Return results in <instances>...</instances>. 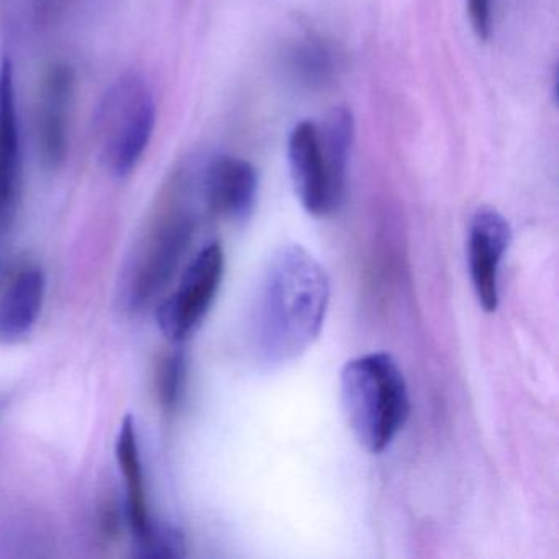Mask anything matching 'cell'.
<instances>
[{"instance_id":"obj_1","label":"cell","mask_w":559,"mask_h":559,"mask_svg":"<svg viewBox=\"0 0 559 559\" xmlns=\"http://www.w3.org/2000/svg\"><path fill=\"white\" fill-rule=\"evenodd\" d=\"M330 302V280L299 245L274 251L251 309V346L267 368L299 358L320 335Z\"/></svg>"},{"instance_id":"obj_2","label":"cell","mask_w":559,"mask_h":559,"mask_svg":"<svg viewBox=\"0 0 559 559\" xmlns=\"http://www.w3.org/2000/svg\"><path fill=\"white\" fill-rule=\"evenodd\" d=\"M340 385L356 440L369 453H382L411 415L407 382L397 361L388 353L358 356L346 362Z\"/></svg>"},{"instance_id":"obj_3","label":"cell","mask_w":559,"mask_h":559,"mask_svg":"<svg viewBox=\"0 0 559 559\" xmlns=\"http://www.w3.org/2000/svg\"><path fill=\"white\" fill-rule=\"evenodd\" d=\"M156 123V103L148 83L126 74L104 94L94 117L97 153L104 168L127 178L142 162Z\"/></svg>"},{"instance_id":"obj_4","label":"cell","mask_w":559,"mask_h":559,"mask_svg":"<svg viewBox=\"0 0 559 559\" xmlns=\"http://www.w3.org/2000/svg\"><path fill=\"white\" fill-rule=\"evenodd\" d=\"M195 221L185 212L159 218L136 250L127 274L129 309L143 310L162 296L194 240Z\"/></svg>"},{"instance_id":"obj_5","label":"cell","mask_w":559,"mask_h":559,"mask_svg":"<svg viewBox=\"0 0 559 559\" xmlns=\"http://www.w3.org/2000/svg\"><path fill=\"white\" fill-rule=\"evenodd\" d=\"M225 273L224 248L211 241L182 271L178 287L156 309V323L171 343H182L201 326L221 289Z\"/></svg>"},{"instance_id":"obj_6","label":"cell","mask_w":559,"mask_h":559,"mask_svg":"<svg viewBox=\"0 0 559 559\" xmlns=\"http://www.w3.org/2000/svg\"><path fill=\"white\" fill-rule=\"evenodd\" d=\"M512 230L496 209L483 207L474 214L467 237V263L477 302L486 312L499 306V273L509 250Z\"/></svg>"},{"instance_id":"obj_7","label":"cell","mask_w":559,"mask_h":559,"mask_svg":"<svg viewBox=\"0 0 559 559\" xmlns=\"http://www.w3.org/2000/svg\"><path fill=\"white\" fill-rule=\"evenodd\" d=\"M22 186V142L14 64L0 60V237L8 234L17 212Z\"/></svg>"},{"instance_id":"obj_8","label":"cell","mask_w":559,"mask_h":559,"mask_svg":"<svg viewBox=\"0 0 559 559\" xmlns=\"http://www.w3.org/2000/svg\"><path fill=\"white\" fill-rule=\"evenodd\" d=\"M74 87L76 78L70 64L57 63L48 70L38 112V148L45 168L58 169L67 159Z\"/></svg>"},{"instance_id":"obj_9","label":"cell","mask_w":559,"mask_h":559,"mask_svg":"<svg viewBox=\"0 0 559 559\" xmlns=\"http://www.w3.org/2000/svg\"><path fill=\"white\" fill-rule=\"evenodd\" d=\"M287 152L290 178L302 207L316 217L335 214L338 207L330 191L316 123L300 122L294 127Z\"/></svg>"},{"instance_id":"obj_10","label":"cell","mask_w":559,"mask_h":559,"mask_svg":"<svg viewBox=\"0 0 559 559\" xmlns=\"http://www.w3.org/2000/svg\"><path fill=\"white\" fill-rule=\"evenodd\" d=\"M258 176L253 165L234 156H218L204 178V201L209 212L231 224H243L253 214Z\"/></svg>"},{"instance_id":"obj_11","label":"cell","mask_w":559,"mask_h":559,"mask_svg":"<svg viewBox=\"0 0 559 559\" xmlns=\"http://www.w3.org/2000/svg\"><path fill=\"white\" fill-rule=\"evenodd\" d=\"M117 463L126 479V516L132 535L142 548L143 555L152 545L156 525L150 515L146 499L145 477H143L142 457H140L139 438L135 420L123 418L116 443Z\"/></svg>"},{"instance_id":"obj_12","label":"cell","mask_w":559,"mask_h":559,"mask_svg":"<svg viewBox=\"0 0 559 559\" xmlns=\"http://www.w3.org/2000/svg\"><path fill=\"white\" fill-rule=\"evenodd\" d=\"M45 293L47 281L40 267L19 271L0 297V342L14 343L31 333L44 309Z\"/></svg>"},{"instance_id":"obj_13","label":"cell","mask_w":559,"mask_h":559,"mask_svg":"<svg viewBox=\"0 0 559 559\" xmlns=\"http://www.w3.org/2000/svg\"><path fill=\"white\" fill-rule=\"evenodd\" d=\"M355 123L352 110L346 107H335L323 120V129L319 130L320 148L325 163L326 178L336 207H342L345 201L346 175L348 159L352 153Z\"/></svg>"},{"instance_id":"obj_14","label":"cell","mask_w":559,"mask_h":559,"mask_svg":"<svg viewBox=\"0 0 559 559\" xmlns=\"http://www.w3.org/2000/svg\"><path fill=\"white\" fill-rule=\"evenodd\" d=\"M188 381V359L179 348L165 353L156 362L155 389L163 411L173 414L181 405Z\"/></svg>"},{"instance_id":"obj_15","label":"cell","mask_w":559,"mask_h":559,"mask_svg":"<svg viewBox=\"0 0 559 559\" xmlns=\"http://www.w3.org/2000/svg\"><path fill=\"white\" fill-rule=\"evenodd\" d=\"M296 67L304 80L310 81V83H316V81L320 83L325 80L330 71L329 53L320 45H306L297 53Z\"/></svg>"},{"instance_id":"obj_16","label":"cell","mask_w":559,"mask_h":559,"mask_svg":"<svg viewBox=\"0 0 559 559\" xmlns=\"http://www.w3.org/2000/svg\"><path fill=\"white\" fill-rule=\"evenodd\" d=\"M471 25L480 40H487L492 32V0H467Z\"/></svg>"}]
</instances>
